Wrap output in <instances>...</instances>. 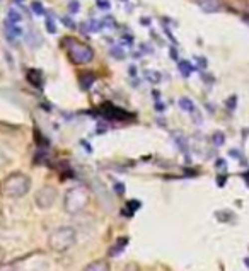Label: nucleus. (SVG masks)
I'll use <instances>...</instances> for the list:
<instances>
[{
	"instance_id": "f257e3e1",
	"label": "nucleus",
	"mask_w": 249,
	"mask_h": 271,
	"mask_svg": "<svg viewBox=\"0 0 249 271\" xmlns=\"http://www.w3.org/2000/svg\"><path fill=\"white\" fill-rule=\"evenodd\" d=\"M91 203V191L86 186L79 184L67 189L63 196V208L68 215H79L89 206Z\"/></svg>"
},
{
	"instance_id": "f03ea898",
	"label": "nucleus",
	"mask_w": 249,
	"mask_h": 271,
	"mask_svg": "<svg viewBox=\"0 0 249 271\" xmlns=\"http://www.w3.org/2000/svg\"><path fill=\"white\" fill-rule=\"evenodd\" d=\"M75 241H77V232H75L74 227L63 225L55 229L53 232L48 236V248L53 251V253L62 254V253H67V251L75 244Z\"/></svg>"
},
{
	"instance_id": "412c9836",
	"label": "nucleus",
	"mask_w": 249,
	"mask_h": 271,
	"mask_svg": "<svg viewBox=\"0 0 249 271\" xmlns=\"http://www.w3.org/2000/svg\"><path fill=\"white\" fill-rule=\"evenodd\" d=\"M46 29H48V33H51V34L57 33V27H55V24L51 19H46Z\"/></svg>"
},
{
	"instance_id": "7ed1b4c3",
	"label": "nucleus",
	"mask_w": 249,
	"mask_h": 271,
	"mask_svg": "<svg viewBox=\"0 0 249 271\" xmlns=\"http://www.w3.org/2000/svg\"><path fill=\"white\" fill-rule=\"evenodd\" d=\"M31 179L22 173H14L7 176L2 182V193L7 198H21L29 191Z\"/></svg>"
},
{
	"instance_id": "39448f33",
	"label": "nucleus",
	"mask_w": 249,
	"mask_h": 271,
	"mask_svg": "<svg viewBox=\"0 0 249 271\" xmlns=\"http://www.w3.org/2000/svg\"><path fill=\"white\" fill-rule=\"evenodd\" d=\"M57 196H58L57 188L51 186V184H46V186H43V188H39L38 191H36L34 203L39 210H50L51 206L55 205V201H57Z\"/></svg>"
},
{
	"instance_id": "4be33fe9",
	"label": "nucleus",
	"mask_w": 249,
	"mask_h": 271,
	"mask_svg": "<svg viewBox=\"0 0 249 271\" xmlns=\"http://www.w3.org/2000/svg\"><path fill=\"white\" fill-rule=\"evenodd\" d=\"M111 55H113L115 58H118V60H122L124 55L122 53V50H120V48H111V51H110Z\"/></svg>"
},
{
	"instance_id": "4468645a",
	"label": "nucleus",
	"mask_w": 249,
	"mask_h": 271,
	"mask_svg": "<svg viewBox=\"0 0 249 271\" xmlns=\"http://www.w3.org/2000/svg\"><path fill=\"white\" fill-rule=\"evenodd\" d=\"M7 21L12 22V24H17V22H21V21H22V15H21V12H19V10H15V9H9V14H7Z\"/></svg>"
},
{
	"instance_id": "ddd939ff",
	"label": "nucleus",
	"mask_w": 249,
	"mask_h": 271,
	"mask_svg": "<svg viewBox=\"0 0 249 271\" xmlns=\"http://www.w3.org/2000/svg\"><path fill=\"white\" fill-rule=\"evenodd\" d=\"M27 45H31L33 48L39 46L41 45V36L36 33V31H31V33L27 34Z\"/></svg>"
},
{
	"instance_id": "1a4fd4ad",
	"label": "nucleus",
	"mask_w": 249,
	"mask_h": 271,
	"mask_svg": "<svg viewBox=\"0 0 249 271\" xmlns=\"http://www.w3.org/2000/svg\"><path fill=\"white\" fill-rule=\"evenodd\" d=\"M27 81H29V84H33L34 87H43V74L39 70L36 69H31L27 70Z\"/></svg>"
},
{
	"instance_id": "7c9ffc66",
	"label": "nucleus",
	"mask_w": 249,
	"mask_h": 271,
	"mask_svg": "<svg viewBox=\"0 0 249 271\" xmlns=\"http://www.w3.org/2000/svg\"><path fill=\"white\" fill-rule=\"evenodd\" d=\"M244 263H246V266L249 268V258H246V260H244Z\"/></svg>"
},
{
	"instance_id": "b1692460",
	"label": "nucleus",
	"mask_w": 249,
	"mask_h": 271,
	"mask_svg": "<svg viewBox=\"0 0 249 271\" xmlns=\"http://www.w3.org/2000/svg\"><path fill=\"white\" fill-rule=\"evenodd\" d=\"M147 77L150 79V82H159V75L155 72H147Z\"/></svg>"
},
{
	"instance_id": "f8f14e48",
	"label": "nucleus",
	"mask_w": 249,
	"mask_h": 271,
	"mask_svg": "<svg viewBox=\"0 0 249 271\" xmlns=\"http://www.w3.org/2000/svg\"><path fill=\"white\" fill-rule=\"evenodd\" d=\"M178 104H179V107H181L183 111H188V113H195V104H193L191 99L181 97V99L178 101Z\"/></svg>"
},
{
	"instance_id": "a211bd4d",
	"label": "nucleus",
	"mask_w": 249,
	"mask_h": 271,
	"mask_svg": "<svg viewBox=\"0 0 249 271\" xmlns=\"http://www.w3.org/2000/svg\"><path fill=\"white\" fill-rule=\"evenodd\" d=\"M31 7H33V10H34L36 15H43V14H45V9H43V5L39 2H33V3H31Z\"/></svg>"
},
{
	"instance_id": "a878e982",
	"label": "nucleus",
	"mask_w": 249,
	"mask_h": 271,
	"mask_svg": "<svg viewBox=\"0 0 249 271\" xmlns=\"http://www.w3.org/2000/svg\"><path fill=\"white\" fill-rule=\"evenodd\" d=\"M96 3H98L99 7H103V9H108V7H110V3H108V0H96Z\"/></svg>"
},
{
	"instance_id": "5701e85b",
	"label": "nucleus",
	"mask_w": 249,
	"mask_h": 271,
	"mask_svg": "<svg viewBox=\"0 0 249 271\" xmlns=\"http://www.w3.org/2000/svg\"><path fill=\"white\" fill-rule=\"evenodd\" d=\"M62 21H63V24H65L67 27H70V29H75V22L72 21V19H68V17H63Z\"/></svg>"
},
{
	"instance_id": "9d476101",
	"label": "nucleus",
	"mask_w": 249,
	"mask_h": 271,
	"mask_svg": "<svg viewBox=\"0 0 249 271\" xmlns=\"http://www.w3.org/2000/svg\"><path fill=\"white\" fill-rule=\"evenodd\" d=\"M96 81V77H94V74L92 72H86L84 75H80V86H82V89H91V86L94 84Z\"/></svg>"
},
{
	"instance_id": "9b49d317",
	"label": "nucleus",
	"mask_w": 249,
	"mask_h": 271,
	"mask_svg": "<svg viewBox=\"0 0 249 271\" xmlns=\"http://www.w3.org/2000/svg\"><path fill=\"white\" fill-rule=\"evenodd\" d=\"M178 69H179V72H181V74L184 75V77H190L191 72L195 70V67H193L190 62L183 60V62H179V63H178Z\"/></svg>"
},
{
	"instance_id": "f3484780",
	"label": "nucleus",
	"mask_w": 249,
	"mask_h": 271,
	"mask_svg": "<svg viewBox=\"0 0 249 271\" xmlns=\"http://www.w3.org/2000/svg\"><path fill=\"white\" fill-rule=\"evenodd\" d=\"M103 29V21H91L89 22V31L91 33H96V31Z\"/></svg>"
},
{
	"instance_id": "c85d7f7f",
	"label": "nucleus",
	"mask_w": 249,
	"mask_h": 271,
	"mask_svg": "<svg viewBox=\"0 0 249 271\" xmlns=\"http://www.w3.org/2000/svg\"><path fill=\"white\" fill-rule=\"evenodd\" d=\"M3 260H5V251H3V248H0V265H3Z\"/></svg>"
},
{
	"instance_id": "bb28decb",
	"label": "nucleus",
	"mask_w": 249,
	"mask_h": 271,
	"mask_svg": "<svg viewBox=\"0 0 249 271\" xmlns=\"http://www.w3.org/2000/svg\"><path fill=\"white\" fill-rule=\"evenodd\" d=\"M5 164H7V157H5V154H3L2 150H0V167L5 166Z\"/></svg>"
},
{
	"instance_id": "6e6552de",
	"label": "nucleus",
	"mask_w": 249,
	"mask_h": 271,
	"mask_svg": "<svg viewBox=\"0 0 249 271\" xmlns=\"http://www.w3.org/2000/svg\"><path fill=\"white\" fill-rule=\"evenodd\" d=\"M84 271H111V266L106 260H96L89 263V265L84 268Z\"/></svg>"
},
{
	"instance_id": "393cba45",
	"label": "nucleus",
	"mask_w": 249,
	"mask_h": 271,
	"mask_svg": "<svg viewBox=\"0 0 249 271\" xmlns=\"http://www.w3.org/2000/svg\"><path fill=\"white\" fill-rule=\"evenodd\" d=\"M123 271H140V268L135 265V263H130V265L124 266V270H123Z\"/></svg>"
},
{
	"instance_id": "423d86ee",
	"label": "nucleus",
	"mask_w": 249,
	"mask_h": 271,
	"mask_svg": "<svg viewBox=\"0 0 249 271\" xmlns=\"http://www.w3.org/2000/svg\"><path fill=\"white\" fill-rule=\"evenodd\" d=\"M195 2L207 14H215L222 9V0H195Z\"/></svg>"
},
{
	"instance_id": "dca6fc26",
	"label": "nucleus",
	"mask_w": 249,
	"mask_h": 271,
	"mask_svg": "<svg viewBox=\"0 0 249 271\" xmlns=\"http://www.w3.org/2000/svg\"><path fill=\"white\" fill-rule=\"evenodd\" d=\"M212 140H214V143H215L217 147H219V145H224V142H226V135L220 133V131H215L214 137H212Z\"/></svg>"
},
{
	"instance_id": "20e7f679",
	"label": "nucleus",
	"mask_w": 249,
	"mask_h": 271,
	"mask_svg": "<svg viewBox=\"0 0 249 271\" xmlns=\"http://www.w3.org/2000/svg\"><path fill=\"white\" fill-rule=\"evenodd\" d=\"M65 45L68 58L75 65H87L94 60V50L86 43H80L74 38H65Z\"/></svg>"
},
{
	"instance_id": "6ab92c4d",
	"label": "nucleus",
	"mask_w": 249,
	"mask_h": 271,
	"mask_svg": "<svg viewBox=\"0 0 249 271\" xmlns=\"http://www.w3.org/2000/svg\"><path fill=\"white\" fill-rule=\"evenodd\" d=\"M68 10H70L72 14H75V12L79 10V2H77V0H70V2H68Z\"/></svg>"
},
{
	"instance_id": "2eb2a0df",
	"label": "nucleus",
	"mask_w": 249,
	"mask_h": 271,
	"mask_svg": "<svg viewBox=\"0 0 249 271\" xmlns=\"http://www.w3.org/2000/svg\"><path fill=\"white\" fill-rule=\"evenodd\" d=\"M126 242H128V239H122L118 244L113 246V248H110V256H116V254L122 253V249L124 248V246H126Z\"/></svg>"
},
{
	"instance_id": "0eeeda50",
	"label": "nucleus",
	"mask_w": 249,
	"mask_h": 271,
	"mask_svg": "<svg viewBox=\"0 0 249 271\" xmlns=\"http://www.w3.org/2000/svg\"><path fill=\"white\" fill-rule=\"evenodd\" d=\"M3 31H5V36L9 41H14L15 38H19V36L22 34V29L17 26V24H12L9 21H5V26H3Z\"/></svg>"
},
{
	"instance_id": "c756f323",
	"label": "nucleus",
	"mask_w": 249,
	"mask_h": 271,
	"mask_svg": "<svg viewBox=\"0 0 249 271\" xmlns=\"http://www.w3.org/2000/svg\"><path fill=\"white\" fill-rule=\"evenodd\" d=\"M229 106H231V109H232V106L236 107V97H231V99H229Z\"/></svg>"
},
{
	"instance_id": "aec40b11",
	"label": "nucleus",
	"mask_w": 249,
	"mask_h": 271,
	"mask_svg": "<svg viewBox=\"0 0 249 271\" xmlns=\"http://www.w3.org/2000/svg\"><path fill=\"white\" fill-rule=\"evenodd\" d=\"M0 271H19V268L15 265H0Z\"/></svg>"
},
{
	"instance_id": "cd10ccee",
	"label": "nucleus",
	"mask_w": 249,
	"mask_h": 271,
	"mask_svg": "<svg viewBox=\"0 0 249 271\" xmlns=\"http://www.w3.org/2000/svg\"><path fill=\"white\" fill-rule=\"evenodd\" d=\"M115 191H116V193H120V194H122L123 191H124V188H123L122 184H118V182H116V184H115Z\"/></svg>"
}]
</instances>
